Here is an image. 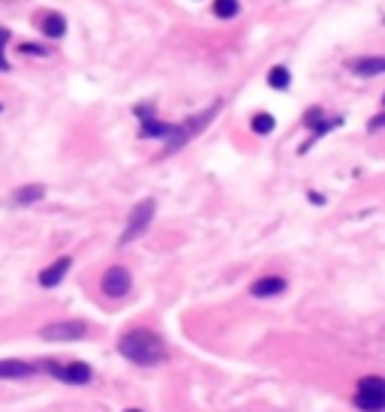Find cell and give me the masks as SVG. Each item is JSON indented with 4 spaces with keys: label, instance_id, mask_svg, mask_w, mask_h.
Wrapping results in <instances>:
<instances>
[{
    "label": "cell",
    "instance_id": "cell-15",
    "mask_svg": "<svg viewBox=\"0 0 385 412\" xmlns=\"http://www.w3.org/2000/svg\"><path fill=\"white\" fill-rule=\"evenodd\" d=\"M250 127H253V133H259V136H268V133H274L277 121H274V114H268V112H259V114H253Z\"/></svg>",
    "mask_w": 385,
    "mask_h": 412
},
{
    "label": "cell",
    "instance_id": "cell-5",
    "mask_svg": "<svg viewBox=\"0 0 385 412\" xmlns=\"http://www.w3.org/2000/svg\"><path fill=\"white\" fill-rule=\"evenodd\" d=\"M45 367L52 370L54 379H61V382H67V385H87L94 376L85 361H70V364H54V361H48Z\"/></svg>",
    "mask_w": 385,
    "mask_h": 412
},
{
    "label": "cell",
    "instance_id": "cell-13",
    "mask_svg": "<svg viewBox=\"0 0 385 412\" xmlns=\"http://www.w3.org/2000/svg\"><path fill=\"white\" fill-rule=\"evenodd\" d=\"M43 34L48 39H61L63 34H67V19H63V15H57V12L45 15V19H43Z\"/></svg>",
    "mask_w": 385,
    "mask_h": 412
},
{
    "label": "cell",
    "instance_id": "cell-24",
    "mask_svg": "<svg viewBox=\"0 0 385 412\" xmlns=\"http://www.w3.org/2000/svg\"><path fill=\"white\" fill-rule=\"evenodd\" d=\"M382 103H385V96H382Z\"/></svg>",
    "mask_w": 385,
    "mask_h": 412
},
{
    "label": "cell",
    "instance_id": "cell-18",
    "mask_svg": "<svg viewBox=\"0 0 385 412\" xmlns=\"http://www.w3.org/2000/svg\"><path fill=\"white\" fill-rule=\"evenodd\" d=\"M322 123H325V112L319 109V105L307 109V114H304V127H307V130H319Z\"/></svg>",
    "mask_w": 385,
    "mask_h": 412
},
{
    "label": "cell",
    "instance_id": "cell-7",
    "mask_svg": "<svg viewBox=\"0 0 385 412\" xmlns=\"http://www.w3.org/2000/svg\"><path fill=\"white\" fill-rule=\"evenodd\" d=\"M100 286H103V292L109 295V298H124V295L129 292V286H133V277H129V271H127V268L112 265V268L103 274Z\"/></svg>",
    "mask_w": 385,
    "mask_h": 412
},
{
    "label": "cell",
    "instance_id": "cell-3",
    "mask_svg": "<svg viewBox=\"0 0 385 412\" xmlns=\"http://www.w3.org/2000/svg\"><path fill=\"white\" fill-rule=\"evenodd\" d=\"M355 406L362 412H385V379L382 376H362L355 385Z\"/></svg>",
    "mask_w": 385,
    "mask_h": 412
},
{
    "label": "cell",
    "instance_id": "cell-17",
    "mask_svg": "<svg viewBox=\"0 0 385 412\" xmlns=\"http://www.w3.org/2000/svg\"><path fill=\"white\" fill-rule=\"evenodd\" d=\"M289 81H292V76H289V70L286 67H274L271 72H268V85H271L274 90H286L289 87Z\"/></svg>",
    "mask_w": 385,
    "mask_h": 412
},
{
    "label": "cell",
    "instance_id": "cell-22",
    "mask_svg": "<svg viewBox=\"0 0 385 412\" xmlns=\"http://www.w3.org/2000/svg\"><path fill=\"white\" fill-rule=\"evenodd\" d=\"M6 39H10V34H6V30H0V43H6Z\"/></svg>",
    "mask_w": 385,
    "mask_h": 412
},
{
    "label": "cell",
    "instance_id": "cell-19",
    "mask_svg": "<svg viewBox=\"0 0 385 412\" xmlns=\"http://www.w3.org/2000/svg\"><path fill=\"white\" fill-rule=\"evenodd\" d=\"M367 130H371V133H376V130H385V114H376V118H371Z\"/></svg>",
    "mask_w": 385,
    "mask_h": 412
},
{
    "label": "cell",
    "instance_id": "cell-16",
    "mask_svg": "<svg viewBox=\"0 0 385 412\" xmlns=\"http://www.w3.org/2000/svg\"><path fill=\"white\" fill-rule=\"evenodd\" d=\"M241 10L238 0H214V15L217 19H235Z\"/></svg>",
    "mask_w": 385,
    "mask_h": 412
},
{
    "label": "cell",
    "instance_id": "cell-1",
    "mask_svg": "<svg viewBox=\"0 0 385 412\" xmlns=\"http://www.w3.org/2000/svg\"><path fill=\"white\" fill-rule=\"evenodd\" d=\"M118 349L127 361H133L138 367H157L169 358L163 340L154 331H147V328H133V331H127L118 340Z\"/></svg>",
    "mask_w": 385,
    "mask_h": 412
},
{
    "label": "cell",
    "instance_id": "cell-6",
    "mask_svg": "<svg viewBox=\"0 0 385 412\" xmlns=\"http://www.w3.org/2000/svg\"><path fill=\"white\" fill-rule=\"evenodd\" d=\"M43 340H81V337L87 334V325L85 322H79V319H67V322H52V325H45L43 331Z\"/></svg>",
    "mask_w": 385,
    "mask_h": 412
},
{
    "label": "cell",
    "instance_id": "cell-10",
    "mask_svg": "<svg viewBox=\"0 0 385 412\" xmlns=\"http://www.w3.org/2000/svg\"><path fill=\"white\" fill-rule=\"evenodd\" d=\"M349 70L355 72V76H364V79L382 76L385 72V57H358V61L349 63Z\"/></svg>",
    "mask_w": 385,
    "mask_h": 412
},
{
    "label": "cell",
    "instance_id": "cell-11",
    "mask_svg": "<svg viewBox=\"0 0 385 412\" xmlns=\"http://www.w3.org/2000/svg\"><path fill=\"white\" fill-rule=\"evenodd\" d=\"M286 289V280L283 277H259L256 283L250 286V292L256 298H271V295H280Z\"/></svg>",
    "mask_w": 385,
    "mask_h": 412
},
{
    "label": "cell",
    "instance_id": "cell-9",
    "mask_svg": "<svg viewBox=\"0 0 385 412\" xmlns=\"http://www.w3.org/2000/svg\"><path fill=\"white\" fill-rule=\"evenodd\" d=\"M72 268V259L70 256H61V259H54L52 265H48L43 274H39V286H43V289H54L57 283H61L63 277H67V271Z\"/></svg>",
    "mask_w": 385,
    "mask_h": 412
},
{
    "label": "cell",
    "instance_id": "cell-21",
    "mask_svg": "<svg viewBox=\"0 0 385 412\" xmlns=\"http://www.w3.org/2000/svg\"><path fill=\"white\" fill-rule=\"evenodd\" d=\"M3 45H6V43H0V72L10 67V63H6V57H3Z\"/></svg>",
    "mask_w": 385,
    "mask_h": 412
},
{
    "label": "cell",
    "instance_id": "cell-23",
    "mask_svg": "<svg viewBox=\"0 0 385 412\" xmlns=\"http://www.w3.org/2000/svg\"><path fill=\"white\" fill-rule=\"evenodd\" d=\"M127 412H142V409H127Z\"/></svg>",
    "mask_w": 385,
    "mask_h": 412
},
{
    "label": "cell",
    "instance_id": "cell-2",
    "mask_svg": "<svg viewBox=\"0 0 385 412\" xmlns=\"http://www.w3.org/2000/svg\"><path fill=\"white\" fill-rule=\"evenodd\" d=\"M217 109H220V103H214V105H211L208 112H199V114H193L190 121H184V123H175V136H171L169 142H166V151H163V154H166V156H169V154H175L178 147H184V145L190 142L193 136H199L202 130L208 127L211 121H214Z\"/></svg>",
    "mask_w": 385,
    "mask_h": 412
},
{
    "label": "cell",
    "instance_id": "cell-4",
    "mask_svg": "<svg viewBox=\"0 0 385 412\" xmlns=\"http://www.w3.org/2000/svg\"><path fill=\"white\" fill-rule=\"evenodd\" d=\"M154 211H157V202L154 199H142L136 205L133 214H129V220H127L124 235H121V247L136 241V238H142L147 232V226H151V220H154Z\"/></svg>",
    "mask_w": 385,
    "mask_h": 412
},
{
    "label": "cell",
    "instance_id": "cell-14",
    "mask_svg": "<svg viewBox=\"0 0 385 412\" xmlns=\"http://www.w3.org/2000/svg\"><path fill=\"white\" fill-rule=\"evenodd\" d=\"M43 193H45V189L39 187V184H28V187H19V189H15V193H12V202H15V205H34L37 199H43Z\"/></svg>",
    "mask_w": 385,
    "mask_h": 412
},
{
    "label": "cell",
    "instance_id": "cell-12",
    "mask_svg": "<svg viewBox=\"0 0 385 412\" xmlns=\"http://www.w3.org/2000/svg\"><path fill=\"white\" fill-rule=\"evenodd\" d=\"M34 364H28V361H15V358H6L0 361V379H24L34 373Z\"/></svg>",
    "mask_w": 385,
    "mask_h": 412
},
{
    "label": "cell",
    "instance_id": "cell-20",
    "mask_svg": "<svg viewBox=\"0 0 385 412\" xmlns=\"http://www.w3.org/2000/svg\"><path fill=\"white\" fill-rule=\"evenodd\" d=\"M21 52L24 54H45V48H39V45H21Z\"/></svg>",
    "mask_w": 385,
    "mask_h": 412
},
{
    "label": "cell",
    "instance_id": "cell-8",
    "mask_svg": "<svg viewBox=\"0 0 385 412\" xmlns=\"http://www.w3.org/2000/svg\"><path fill=\"white\" fill-rule=\"evenodd\" d=\"M138 121H142V138H163V142H169L171 136H175V123H163L157 121L147 109H136Z\"/></svg>",
    "mask_w": 385,
    "mask_h": 412
}]
</instances>
